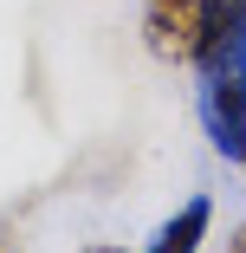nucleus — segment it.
<instances>
[{"instance_id": "nucleus-1", "label": "nucleus", "mask_w": 246, "mask_h": 253, "mask_svg": "<svg viewBox=\"0 0 246 253\" xmlns=\"http://www.w3.org/2000/svg\"><path fill=\"white\" fill-rule=\"evenodd\" d=\"M201 124H208V143L227 163L246 156V45L201 72Z\"/></svg>"}, {"instance_id": "nucleus-2", "label": "nucleus", "mask_w": 246, "mask_h": 253, "mask_svg": "<svg viewBox=\"0 0 246 253\" xmlns=\"http://www.w3.org/2000/svg\"><path fill=\"white\" fill-rule=\"evenodd\" d=\"M208 0H142V45L162 65H194V39H201Z\"/></svg>"}, {"instance_id": "nucleus-3", "label": "nucleus", "mask_w": 246, "mask_h": 253, "mask_svg": "<svg viewBox=\"0 0 246 253\" xmlns=\"http://www.w3.org/2000/svg\"><path fill=\"white\" fill-rule=\"evenodd\" d=\"M240 45H246V0H208L201 39H194V72H208V65L233 59Z\"/></svg>"}, {"instance_id": "nucleus-4", "label": "nucleus", "mask_w": 246, "mask_h": 253, "mask_svg": "<svg viewBox=\"0 0 246 253\" xmlns=\"http://www.w3.org/2000/svg\"><path fill=\"white\" fill-rule=\"evenodd\" d=\"M208 227H214V201H208V195H188L181 208L156 227V240L142 247V253H201Z\"/></svg>"}, {"instance_id": "nucleus-5", "label": "nucleus", "mask_w": 246, "mask_h": 253, "mask_svg": "<svg viewBox=\"0 0 246 253\" xmlns=\"http://www.w3.org/2000/svg\"><path fill=\"white\" fill-rule=\"evenodd\" d=\"M227 253H246V221L233 227V240H227Z\"/></svg>"}, {"instance_id": "nucleus-6", "label": "nucleus", "mask_w": 246, "mask_h": 253, "mask_svg": "<svg viewBox=\"0 0 246 253\" xmlns=\"http://www.w3.org/2000/svg\"><path fill=\"white\" fill-rule=\"evenodd\" d=\"M91 253H123V247H91Z\"/></svg>"}, {"instance_id": "nucleus-7", "label": "nucleus", "mask_w": 246, "mask_h": 253, "mask_svg": "<svg viewBox=\"0 0 246 253\" xmlns=\"http://www.w3.org/2000/svg\"><path fill=\"white\" fill-rule=\"evenodd\" d=\"M0 253H7V234H0Z\"/></svg>"}, {"instance_id": "nucleus-8", "label": "nucleus", "mask_w": 246, "mask_h": 253, "mask_svg": "<svg viewBox=\"0 0 246 253\" xmlns=\"http://www.w3.org/2000/svg\"><path fill=\"white\" fill-rule=\"evenodd\" d=\"M240 169H246V156H240Z\"/></svg>"}]
</instances>
